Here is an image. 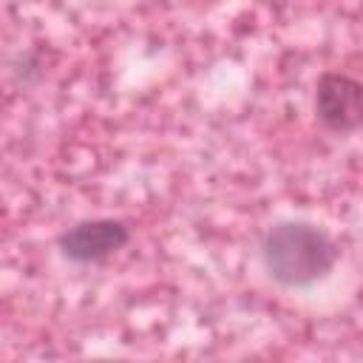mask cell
Returning <instances> with one entry per match:
<instances>
[{"label": "cell", "instance_id": "1", "mask_svg": "<svg viewBox=\"0 0 363 363\" xmlns=\"http://www.w3.org/2000/svg\"><path fill=\"white\" fill-rule=\"evenodd\" d=\"M337 261V244L315 224L281 221L261 238V264L267 275L289 289L309 286L329 275Z\"/></svg>", "mask_w": 363, "mask_h": 363}, {"label": "cell", "instance_id": "2", "mask_svg": "<svg viewBox=\"0 0 363 363\" xmlns=\"http://www.w3.org/2000/svg\"><path fill=\"white\" fill-rule=\"evenodd\" d=\"M315 113L323 128L352 133L363 128V79L326 71L315 85Z\"/></svg>", "mask_w": 363, "mask_h": 363}, {"label": "cell", "instance_id": "3", "mask_svg": "<svg viewBox=\"0 0 363 363\" xmlns=\"http://www.w3.org/2000/svg\"><path fill=\"white\" fill-rule=\"evenodd\" d=\"M130 241V227L119 218H88L60 233L57 247L74 264H99Z\"/></svg>", "mask_w": 363, "mask_h": 363}]
</instances>
